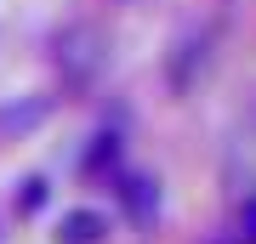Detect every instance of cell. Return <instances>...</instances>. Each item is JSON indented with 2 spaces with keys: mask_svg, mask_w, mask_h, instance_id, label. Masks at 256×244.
<instances>
[{
  "mask_svg": "<svg viewBox=\"0 0 256 244\" xmlns=\"http://www.w3.org/2000/svg\"><path fill=\"white\" fill-rule=\"evenodd\" d=\"M57 63H68V80L74 85H92V74L108 63L102 34H97V28H68V34L57 40Z\"/></svg>",
  "mask_w": 256,
  "mask_h": 244,
  "instance_id": "6da1fadb",
  "label": "cell"
},
{
  "mask_svg": "<svg viewBox=\"0 0 256 244\" xmlns=\"http://www.w3.org/2000/svg\"><path fill=\"white\" fill-rule=\"evenodd\" d=\"M102 233H108V227H102L97 210H68L63 227H57V244H97Z\"/></svg>",
  "mask_w": 256,
  "mask_h": 244,
  "instance_id": "7a4b0ae2",
  "label": "cell"
},
{
  "mask_svg": "<svg viewBox=\"0 0 256 244\" xmlns=\"http://www.w3.org/2000/svg\"><path fill=\"white\" fill-rule=\"evenodd\" d=\"M245 233H250V244H256V199L245 205Z\"/></svg>",
  "mask_w": 256,
  "mask_h": 244,
  "instance_id": "3957f363",
  "label": "cell"
}]
</instances>
